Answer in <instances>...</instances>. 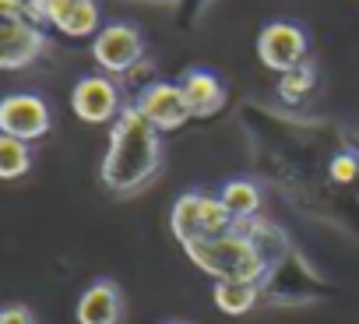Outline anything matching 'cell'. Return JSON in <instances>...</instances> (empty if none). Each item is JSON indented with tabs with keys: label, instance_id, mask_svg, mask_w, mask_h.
<instances>
[{
	"label": "cell",
	"instance_id": "cell-1",
	"mask_svg": "<svg viewBox=\"0 0 359 324\" xmlns=\"http://www.w3.org/2000/svg\"><path fill=\"white\" fill-rule=\"evenodd\" d=\"M158 134L162 130L137 106H123V113L113 120L109 148L99 166V180L106 194L130 198L162 173V137Z\"/></svg>",
	"mask_w": 359,
	"mask_h": 324
},
{
	"label": "cell",
	"instance_id": "cell-2",
	"mask_svg": "<svg viewBox=\"0 0 359 324\" xmlns=\"http://www.w3.org/2000/svg\"><path fill=\"white\" fill-rule=\"evenodd\" d=\"M240 229L257 243V250L264 257V268H268L264 271V282H261L264 303H271V306H306V303H313V299L324 296V282L292 250L289 236L275 222H268V219L257 215V219L243 222Z\"/></svg>",
	"mask_w": 359,
	"mask_h": 324
},
{
	"label": "cell",
	"instance_id": "cell-6",
	"mask_svg": "<svg viewBox=\"0 0 359 324\" xmlns=\"http://www.w3.org/2000/svg\"><path fill=\"white\" fill-rule=\"evenodd\" d=\"M92 57H95V64H99L102 71H109V74H130V71L141 64V57H144V39H141V32H137L134 25L113 22V25H106V29L95 36Z\"/></svg>",
	"mask_w": 359,
	"mask_h": 324
},
{
	"label": "cell",
	"instance_id": "cell-4",
	"mask_svg": "<svg viewBox=\"0 0 359 324\" xmlns=\"http://www.w3.org/2000/svg\"><path fill=\"white\" fill-rule=\"evenodd\" d=\"M240 222L233 219V212L222 205V198H212L205 191H187L180 194L172 212H169V229L180 243L198 240V236H222L233 233Z\"/></svg>",
	"mask_w": 359,
	"mask_h": 324
},
{
	"label": "cell",
	"instance_id": "cell-12",
	"mask_svg": "<svg viewBox=\"0 0 359 324\" xmlns=\"http://www.w3.org/2000/svg\"><path fill=\"white\" fill-rule=\"evenodd\" d=\"M176 85L184 88L187 106H191L194 116H215V113L226 106V85H222L212 71H205V67L184 71V78H180Z\"/></svg>",
	"mask_w": 359,
	"mask_h": 324
},
{
	"label": "cell",
	"instance_id": "cell-14",
	"mask_svg": "<svg viewBox=\"0 0 359 324\" xmlns=\"http://www.w3.org/2000/svg\"><path fill=\"white\" fill-rule=\"evenodd\" d=\"M219 198H222V205L233 212V219L240 226L261 215V187L254 180H229Z\"/></svg>",
	"mask_w": 359,
	"mask_h": 324
},
{
	"label": "cell",
	"instance_id": "cell-15",
	"mask_svg": "<svg viewBox=\"0 0 359 324\" xmlns=\"http://www.w3.org/2000/svg\"><path fill=\"white\" fill-rule=\"evenodd\" d=\"M57 29L64 36H71V39L95 36V29H99V4H95V0H71V8L57 22Z\"/></svg>",
	"mask_w": 359,
	"mask_h": 324
},
{
	"label": "cell",
	"instance_id": "cell-7",
	"mask_svg": "<svg viewBox=\"0 0 359 324\" xmlns=\"http://www.w3.org/2000/svg\"><path fill=\"white\" fill-rule=\"evenodd\" d=\"M50 127H53V113L32 92H15V95H8L4 102H0V130L18 137V141L46 137Z\"/></svg>",
	"mask_w": 359,
	"mask_h": 324
},
{
	"label": "cell",
	"instance_id": "cell-9",
	"mask_svg": "<svg viewBox=\"0 0 359 324\" xmlns=\"http://www.w3.org/2000/svg\"><path fill=\"white\" fill-rule=\"evenodd\" d=\"M71 109L85 123H109L113 116L123 113L120 88L109 78H102V74H88V78H81L71 88Z\"/></svg>",
	"mask_w": 359,
	"mask_h": 324
},
{
	"label": "cell",
	"instance_id": "cell-16",
	"mask_svg": "<svg viewBox=\"0 0 359 324\" xmlns=\"http://www.w3.org/2000/svg\"><path fill=\"white\" fill-rule=\"evenodd\" d=\"M32 170V151H29V141H18L11 134L0 137V177L4 180H18Z\"/></svg>",
	"mask_w": 359,
	"mask_h": 324
},
{
	"label": "cell",
	"instance_id": "cell-5",
	"mask_svg": "<svg viewBox=\"0 0 359 324\" xmlns=\"http://www.w3.org/2000/svg\"><path fill=\"white\" fill-rule=\"evenodd\" d=\"M306 50H310V39L306 32L296 25V22H271L261 29L257 36V57L268 71H292L306 60Z\"/></svg>",
	"mask_w": 359,
	"mask_h": 324
},
{
	"label": "cell",
	"instance_id": "cell-20",
	"mask_svg": "<svg viewBox=\"0 0 359 324\" xmlns=\"http://www.w3.org/2000/svg\"><path fill=\"white\" fill-rule=\"evenodd\" d=\"M0 18H22V22H36L29 0H0Z\"/></svg>",
	"mask_w": 359,
	"mask_h": 324
},
{
	"label": "cell",
	"instance_id": "cell-10",
	"mask_svg": "<svg viewBox=\"0 0 359 324\" xmlns=\"http://www.w3.org/2000/svg\"><path fill=\"white\" fill-rule=\"evenodd\" d=\"M43 50H46V36L39 32L36 22L0 18V67L4 71L29 67Z\"/></svg>",
	"mask_w": 359,
	"mask_h": 324
},
{
	"label": "cell",
	"instance_id": "cell-8",
	"mask_svg": "<svg viewBox=\"0 0 359 324\" xmlns=\"http://www.w3.org/2000/svg\"><path fill=\"white\" fill-rule=\"evenodd\" d=\"M158 130H180L194 113L187 106V95L180 85L172 81H151L137 92V102H134Z\"/></svg>",
	"mask_w": 359,
	"mask_h": 324
},
{
	"label": "cell",
	"instance_id": "cell-21",
	"mask_svg": "<svg viewBox=\"0 0 359 324\" xmlns=\"http://www.w3.org/2000/svg\"><path fill=\"white\" fill-rule=\"evenodd\" d=\"M345 141H348V144H352V151L359 155V134H355V130H348V134H345Z\"/></svg>",
	"mask_w": 359,
	"mask_h": 324
},
{
	"label": "cell",
	"instance_id": "cell-19",
	"mask_svg": "<svg viewBox=\"0 0 359 324\" xmlns=\"http://www.w3.org/2000/svg\"><path fill=\"white\" fill-rule=\"evenodd\" d=\"M0 324H36V313L22 303H8L0 310Z\"/></svg>",
	"mask_w": 359,
	"mask_h": 324
},
{
	"label": "cell",
	"instance_id": "cell-22",
	"mask_svg": "<svg viewBox=\"0 0 359 324\" xmlns=\"http://www.w3.org/2000/svg\"><path fill=\"white\" fill-rule=\"evenodd\" d=\"M165 324H187V320H165Z\"/></svg>",
	"mask_w": 359,
	"mask_h": 324
},
{
	"label": "cell",
	"instance_id": "cell-18",
	"mask_svg": "<svg viewBox=\"0 0 359 324\" xmlns=\"http://www.w3.org/2000/svg\"><path fill=\"white\" fill-rule=\"evenodd\" d=\"M29 8H32V18L36 22L57 25L64 18V11L71 8V0H29Z\"/></svg>",
	"mask_w": 359,
	"mask_h": 324
},
{
	"label": "cell",
	"instance_id": "cell-17",
	"mask_svg": "<svg viewBox=\"0 0 359 324\" xmlns=\"http://www.w3.org/2000/svg\"><path fill=\"white\" fill-rule=\"evenodd\" d=\"M313 85H317V67H313L310 60H303L299 67L278 74V95H282L285 102H303V99L313 92Z\"/></svg>",
	"mask_w": 359,
	"mask_h": 324
},
{
	"label": "cell",
	"instance_id": "cell-3",
	"mask_svg": "<svg viewBox=\"0 0 359 324\" xmlns=\"http://www.w3.org/2000/svg\"><path fill=\"white\" fill-rule=\"evenodd\" d=\"M184 254L215 282H264V257L257 243L236 226L233 233L222 236H198L180 243Z\"/></svg>",
	"mask_w": 359,
	"mask_h": 324
},
{
	"label": "cell",
	"instance_id": "cell-13",
	"mask_svg": "<svg viewBox=\"0 0 359 324\" xmlns=\"http://www.w3.org/2000/svg\"><path fill=\"white\" fill-rule=\"evenodd\" d=\"M257 303H264L261 282H215V306L226 317H243Z\"/></svg>",
	"mask_w": 359,
	"mask_h": 324
},
{
	"label": "cell",
	"instance_id": "cell-11",
	"mask_svg": "<svg viewBox=\"0 0 359 324\" xmlns=\"http://www.w3.org/2000/svg\"><path fill=\"white\" fill-rule=\"evenodd\" d=\"M74 317H78V324H123V292H120V285L109 282V278H99L88 289H81Z\"/></svg>",
	"mask_w": 359,
	"mask_h": 324
}]
</instances>
